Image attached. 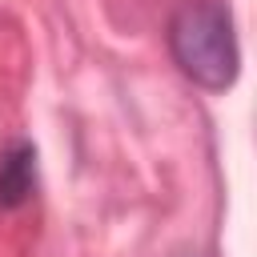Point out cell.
Here are the masks:
<instances>
[{"mask_svg":"<svg viewBox=\"0 0 257 257\" xmlns=\"http://www.w3.org/2000/svg\"><path fill=\"white\" fill-rule=\"evenodd\" d=\"M36 189V149L28 141L0 157V209H20Z\"/></svg>","mask_w":257,"mask_h":257,"instance_id":"cell-2","label":"cell"},{"mask_svg":"<svg viewBox=\"0 0 257 257\" xmlns=\"http://www.w3.org/2000/svg\"><path fill=\"white\" fill-rule=\"evenodd\" d=\"M169 52L193 84L209 92L229 88L241 64L229 8L221 0H185L169 20Z\"/></svg>","mask_w":257,"mask_h":257,"instance_id":"cell-1","label":"cell"},{"mask_svg":"<svg viewBox=\"0 0 257 257\" xmlns=\"http://www.w3.org/2000/svg\"><path fill=\"white\" fill-rule=\"evenodd\" d=\"M181 257H197V253H181Z\"/></svg>","mask_w":257,"mask_h":257,"instance_id":"cell-3","label":"cell"}]
</instances>
